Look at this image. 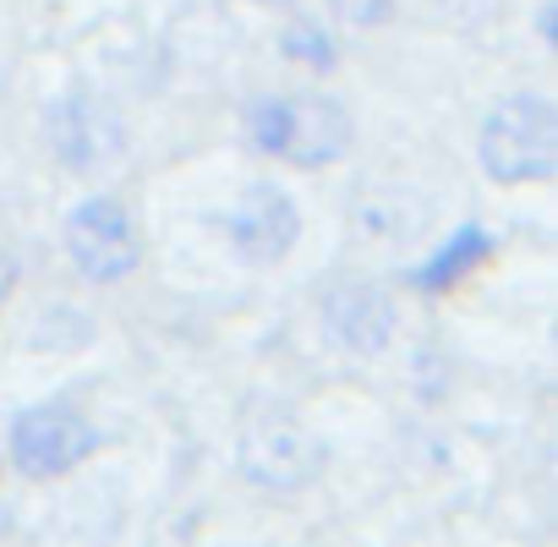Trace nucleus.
Listing matches in <instances>:
<instances>
[{"mask_svg": "<svg viewBox=\"0 0 558 547\" xmlns=\"http://www.w3.org/2000/svg\"><path fill=\"white\" fill-rule=\"evenodd\" d=\"M329 7L340 12V23H351V28H373V23H384V17L395 12V0H329Z\"/></svg>", "mask_w": 558, "mask_h": 547, "instance_id": "obj_11", "label": "nucleus"}, {"mask_svg": "<svg viewBox=\"0 0 558 547\" xmlns=\"http://www.w3.org/2000/svg\"><path fill=\"white\" fill-rule=\"evenodd\" d=\"M12 285H17V263H12V252H0V302L12 296Z\"/></svg>", "mask_w": 558, "mask_h": 547, "instance_id": "obj_12", "label": "nucleus"}, {"mask_svg": "<svg viewBox=\"0 0 558 547\" xmlns=\"http://www.w3.org/2000/svg\"><path fill=\"white\" fill-rule=\"evenodd\" d=\"M487 257V230H476V224H460L416 274H411V280L422 285V291H449L454 280H460V274H471L476 263Z\"/></svg>", "mask_w": 558, "mask_h": 547, "instance_id": "obj_9", "label": "nucleus"}, {"mask_svg": "<svg viewBox=\"0 0 558 547\" xmlns=\"http://www.w3.org/2000/svg\"><path fill=\"white\" fill-rule=\"evenodd\" d=\"M279 50H286L291 61H307V66H335V39H329V28H313V23H296V28H286V39H279Z\"/></svg>", "mask_w": 558, "mask_h": 547, "instance_id": "obj_10", "label": "nucleus"}, {"mask_svg": "<svg viewBox=\"0 0 558 547\" xmlns=\"http://www.w3.org/2000/svg\"><path fill=\"white\" fill-rule=\"evenodd\" d=\"M99 443L94 422L72 405H34L12 422V460L28 476H61L77 460H88Z\"/></svg>", "mask_w": 558, "mask_h": 547, "instance_id": "obj_4", "label": "nucleus"}, {"mask_svg": "<svg viewBox=\"0 0 558 547\" xmlns=\"http://www.w3.org/2000/svg\"><path fill=\"white\" fill-rule=\"evenodd\" d=\"M66 252L94 285H110L137 268V230L116 197H88L66 219Z\"/></svg>", "mask_w": 558, "mask_h": 547, "instance_id": "obj_3", "label": "nucleus"}, {"mask_svg": "<svg viewBox=\"0 0 558 547\" xmlns=\"http://www.w3.org/2000/svg\"><path fill=\"white\" fill-rule=\"evenodd\" d=\"M50 143H56L61 165L94 170V165H105V159L121 148V126H116L110 110H99L94 99L77 94V99L56 105V116H50Z\"/></svg>", "mask_w": 558, "mask_h": 547, "instance_id": "obj_7", "label": "nucleus"}, {"mask_svg": "<svg viewBox=\"0 0 558 547\" xmlns=\"http://www.w3.org/2000/svg\"><path fill=\"white\" fill-rule=\"evenodd\" d=\"M246 132L263 154L296 159V165H329L351 143V116L324 99V94H296V99H263L246 110Z\"/></svg>", "mask_w": 558, "mask_h": 547, "instance_id": "obj_2", "label": "nucleus"}, {"mask_svg": "<svg viewBox=\"0 0 558 547\" xmlns=\"http://www.w3.org/2000/svg\"><path fill=\"white\" fill-rule=\"evenodd\" d=\"M324 318H329L335 340L351 345V351H362V356H373V351H384L395 340V302L378 285H362V280L356 285H340L324 302Z\"/></svg>", "mask_w": 558, "mask_h": 547, "instance_id": "obj_8", "label": "nucleus"}, {"mask_svg": "<svg viewBox=\"0 0 558 547\" xmlns=\"http://www.w3.org/2000/svg\"><path fill=\"white\" fill-rule=\"evenodd\" d=\"M482 170L504 186L558 175V110L542 94H514L482 121Z\"/></svg>", "mask_w": 558, "mask_h": 547, "instance_id": "obj_1", "label": "nucleus"}, {"mask_svg": "<svg viewBox=\"0 0 558 547\" xmlns=\"http://www.w3.org/2000/svg\"><path fill=\"white\" fill-rule=\"evenodd\" d=\"M296 230H302V214H296L291 192L274 181H257L230 214V241L252 263H279L296 246Z\"/></svg>", "mask_w": 558, "mask_h": 547, "instance_id": "obj_6", "label": "nucleus"}, {"mask_svg": "<svg viewBox=\"0 0 558 547\" xmlns=\"http://www.w3.org/2000/svg\"><path fill=\"white\" fill-rule=\"evenodd\" d=\"M241 465L246 476L268 482V487H302L318 476L324 465V449L313 443V433L291 416H268V422H252L246 438H241Z\"/></svg>", "mask_w": 558, "mask_h": 547, "instance_id": "obj_5", "label": "nucleus"}]
</instances>
